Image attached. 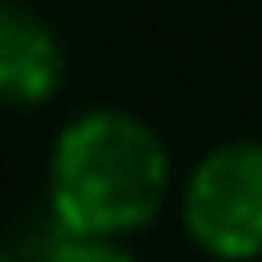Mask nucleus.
<instances>
[{
  "label": "nucleus",
  "mask_w": 262,
  "mask_h": 262,
  "mask_svg": "<svg viewBox=\"0 0 262 262\" xmlns=\"http://www.w3.org/2000/svg\"><path fill=\"white\" fill-rule=\"evenodd\" d=\"M185 228L209 257H262V141H224L185 185Z\"/></svg>",
  "instance_id": "obj_2"
},
{
  "label": "nucleus",
  "mask_w": 262,
  "mask_h": 262,
  "mask_svg": "<svg viewBox=\"0 0 262 262\" xmlns=\"http://www.w3.org/2000/svg\"><path fill=\"white\" fill-rule=\"evenodd\" d=\"M170 156L160 136L122 107L73 117L49 156V214L63 233L126 238L160 214Z\"/></svg>",
  "instance_id": "obj_1"
},
{
  "label": "nucleus",
  "mask_w": 262,
  "mask_h": 262,
  "mask_svg": "<svg viewBox=\"0 0 262 262\" xmlns=\"http://www.w3.org/2000/svg\"><path fill=\"white\" fill-rule=\"evenodd\" d=\"M0 262H25V257H15V253H0Z\"/></svg>",
  "instance_id": "obj_5"
},
{
  "label": "nucleus",
  "mask_w": 262,
  "mask_h": 262,
  "mask_svg": "<svg viewBox=\"0 0 262 262\" xmlns=\"http://www.w3.org/2000/svg\"><path fill=\"white\" fill-rule=\"evenodd\" d=\"M39 262H136V257L122 248V238H93V233H63L58 228Z\"/></svg>",
  "instance_id": "obj_4"
},
{
  "label": "nucleus",
  "mask_w": 262,
  "mask_h": 262,
  "mask_svg": "<svg viewBox=\"0 0 262 262\" xmlns=\"http://www.w3.org/2000/svg\"><path fill=\"white\" fill-rule=\"evenodd\" d=\"M63 44L29 5L0 0V107H39L63 88Z\"/></svg>",
  "instance_id": "obj_3"
}]
</instances>
